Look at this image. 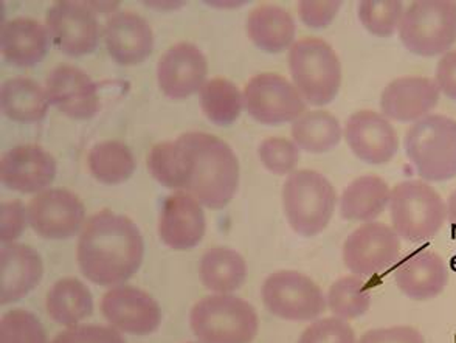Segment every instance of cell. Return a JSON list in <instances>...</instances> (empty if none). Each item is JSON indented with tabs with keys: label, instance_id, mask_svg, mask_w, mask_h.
Returning <instances> with one entry per match:
<instances>
[{
	"label": "cell",
	"instance_id": "25",
	"mask_svg": "<svg viewBox=\"0 0 456 343\" xmlns=\"http://www.w3.org/2000/svg\"><path fill=\"white\" fill-rule=\"evenodd\" d=\"M390 196L391 188L380 176H361L345 188L340 216L351 223H374L388 208Z\"/></svg>",
	"mask_w": 456,
	"mask_h": 343
},
{
	"label": "cell",
	"instance_id": "17",
	"mask_svg": "<svg viewBox=\"0 0 456 343\" xmlns=\"http://www.w3.org/2000/svg\"><path fill=\"white\" fill-rule=\"evenodd\" d=\"M208 62L205 54L190 43L175 44L162 54L157 64L159 86L167 97H191L207 83Z\"/></svg>",
	"mask_w": 456,
	"mask_h": 343
},
{
	"label": "cell",
	"instance_id": "44",
	"mask_svg": "<svg viewBox=\"0 0 456 343\" xmlns=\"http://www.w3.org/2000/svg\"><path fill=\"white\" fill-rule=\"evenodd\" d=\"M188 343H194V342H188Z\"/></svg>",
	"mask_w": 456,
	"mask_h": 343
},
{
	"label": "cell",
	"instance_id": "24",
	"mask_svg": "<svg viewBox=\"0 0 456 343\" xmlns=\"http://www.w3.org/2000/svg\"><path fill=\"white\" fill-rule=\"evenodd\" d=\"M50 31L35 19H12L2 27V53L16 67H33L50 49Z\"/></svg>",
	"mask_w": 456,
	"mask_h": 343
},
{
	"label": "cell",
	"instance_id": "30",
	"mask_svg": "<svg viewBox=\"0 0 456 343\" xmlns=\"http://www.w3.org/2000/svg\"><path fill=\"white\" fill-rule=\"evenodd\" d=\"M295 145L311 154H323L336 148L342 140L340 123L328 110H309L292 123Z\"/></svg>",
	"mask_w": 456,
	"mask_h": 343
},
{
	"label": "cell",
	"instance_id": "31",
	"mask_svg": "<svg viewBox=\"0 0 456 343\" xmlns=\"http://www.w3.org/2000/svg\"><path fill=\"white\" fill-rule=\"evenodd\" d=\"M87 165L96 181L106 185L126 182L135 171L133 151L117 140L96 143L89 152Z\"/></svg>",
	"mask_w": 456,
	"mask_h": 343
},
{
	"label": "cell",
	"instance_id": "18",
	"mask_svg": "<svg viewBox=\"0 0 456 343\" xmlns=\"http://www.w3.org/2000/svg\"><path fill=\"white\" fill-rule=\"evenodd\" d=\"M45 91L50 102L75 120H89L102 108L95 83L78 67H54L48 73Z\"/></svg>",
	"mask_w": 456,
	"mask_h": 343
},
{
	"label": "cell",
	"instance_id": "32",
	"mask_svg": "<svg viewBox=\"0 0 456 343\" xmlns=\"http://www.w3.org/2000/svg\"><path fill=\"white\" fill-rule=\"evenodd\" d=\"M199 102L208 120L219 127H225L238 120L244 108V95L232 81L213 78L202 86Z\"/></svg>",
	"mask_w": 456,
	"mask_h": 343
},
{
	"label": "cell",
	"instance_id": "16",
	"mask_svg": "<svg viewBox=\"0 0 456 343\" xmlns=\"http://www.w3.org/2000/svg\"><path fill=\"white\" fill-rule=\"evenodd\" d=\"M441 92L435 79L427 77H401L385 86L380 95V110L390 121L416 123L433 114Z\"/></svg>",
	"mask_w": 456,
	"mask_h": 343
},
{
	"label": "cell",
	"instance_id": "12",
	"mask_svg": "<svg viewBox=\"0 0 456 343\" xmlns=\"http://www.w3.org/2000/svg\"><path fill=\"white\" fill-rule=\"evenodd\" d=\"M85 216V205L66 188L44 190L27 207L31 229L45 240L72 238L81 229Z\"/></svg>",
	"mask_w": 456,
	"mask_h": 343
},
{
	"label": "cell",
	"instance_id": "36",
	"mask_svg": "<svg viewBox=\"0 0 456 343\" xmlns=\"http://www.w3.org/2000/svg\"><path fill=\"white\" fill-rule=\"evenodd\" d=\"M259 157L265 168L273 175H292L300 160V151L290 140L271 137L259 146Z\"/></svg>",
	"mask_w": 456,
	"mask_h": 343
},
{
	"label": "cell",
	"instance_id": "28",
	"mask_svg": "<svg viewBox=\"0 0 456 343\" xmlns=\"http://www.w3.org/2000/svg\"><path fill=\"white\" fill-rule=\"evenodd\" d=\"M50 319L64 326H75L94 313V297L78 278H62L48 290L45 300Z\"/></svg>",
	"mask_w": 456,
	"mask_h": 343
},
{
	"label": "cell",
	"instance_id": "20",
	"mask_svg": "<svg viewBox=\"0 0 456 343\" xmlns=\"http://www.w3.org/2000/svg\"><path fill=\"white\" fill-rule=\"evenodd\" d=\"M451 280L449 265L432 249H420L397 265V290L414 301H428L444 292Z\"/></svg>",
	"mask_w": 456,
	"mask_h": 343
},
{
	"label": "cell",
	"instance_id": "22",
	"mask_svg": "<svg viewBox=\"0 0 456 343\" xmlns=\"http://www.w3.org/2000/svg\"><path fill=\"white\" fill-rule=\"evenodd\" d=\"M102 35L109 54L120 66L143 62L154 47L150 24L135 12L114 14L104 25Z\"/></svg>",
	"mask_w": 456,
	"mask_h": 343
},
{
	"label": "cell",
	"instance_id": "29",
	"mask_svg": "<svg viewBox=\"0 0 456 343\" xmlns=\"http://www.w3.org/2000/svg\"><path fill=\"white\" fill-rule=\"evenodd\" d=\"M47 91L37 85L35 79H8L2 86V110L10 120L19 123H35L43 120L47 115Z\"/></svg>",
	"mask_w": 456,
	"mask_h": 343
},
{
	"label": "cell",
	"instance_id": "11",
	"mask_svg": "<svg viewBox=\"0 0 456 343\" xmlns=\"http://www.w3.org/2000/svg\"><path fill=\"white\" fill-rule=\"evenodd\" d=\"M248 114L263 125L294 123L306 114V102L292 83L278 73H259L244 92Z\"/></svg>",
	"mask_w": 456,
	"mask_h": 343
},
{
	"label": "cell",
	"instance_id": "43",
	"mask_svg": "<svg viewBox=\"0 0 456 343\" xmlns=\"http://www.w3.org/2000/svg\"><path fill=\"white\" fill-rule=\"evenodd\" d=\"M447 213H449V223L456 230V190H453L447 199Z\"/></svg>",
	"mask_w": 456,
	"mask_h": 343
},
{
	"label": "cell",
	"instance_id": "35",
	"mask_svg": "<svg viewBox=\"0 0 456 343\" xmlns=\"http://www.w3.org/2000/svg\"><path fill=\"white\" fill-rule=\"evenodd\" d=\"M0 343H48L43 323L37 315L12 309L0 322Z\"/></svg>",
	"mask_w": 456,
	"mask_h": 343
},
{
	"label": "cell",
	"instance_id": "19",
	"mask_svg": "<svg viewBox=\"0 0 456 343\" xmlns=\"http://www.w3.org/2000/svg\"><path fill=\"white\" fill-rule=\"evenodd\" d=\"M56 160L39 145H19L0 160V177L6 188L19 193L43 192L54 181Z\"/></svg>",
	"mask_w": 456,
	"mask_h": 343
},
{
	"label": "cell",
	"instance_id": "13",
	"mask_svg": "<svg viewBox=\"0 0 456 343\" xmlns=\"http://www.w3.org/2000/svg\"><path fill=\"white\" fill-rule=\"evenodd\" d=\"M47 29L56 47L72 58L92 53L100 41L95 12L83 2L53 4L47 14Z\"/></svg>",
	"mask_w": 456,
	"mask_h": 343
},
{
	"label": "cell",
	"instance_id": "14",
	"mask_svg": "<svg viewBox=\"0 0 456 343\" xmlns=\"http://www.w3.org/2000/svg\"><path fill=\"white\" fill-rule=\"evenodd\" d=\"M345 139L353 154L370 165L390 163L401 145L391 121L371 109H362L349 117Z\"/></svg>",
	"mask_w": 456,
	"mask_h": 343
},
{
	"label": "cell",
	"instance_id": "2",
	"mask_svg": "<svg viewBox=\"0 0 456 343\" xmlns=\"http://www.w3.org/2000/svg\"><path fill=\"white\" fill-rule=\"evenodd\" d=\"M143 257V236L129 217L98 211L81 230L77 247L79 269L95 284L125 283L137 274Z\"/></svg>",
	"mask_w": 456,
	"mask_h": 343
},
{
	"label": "cell",
	"instance_id": "39",
	"mask_svg": "<svg viewBox=\"0 0 456 343\" xmlns=\"http://www.w3.org/2000/svg\"><path fill=\"white\" fill-rule=\"evenodd\" d=\"M340 6V0H301L298 4V16L303 24L311 29H324L336 19Z\"/></svg>",
	"mask_w": 456,
	"mask_h": 343
},
{
	"label": "cell",
	"instance_id": "38",
	"mask_svg": "<svg viewBox=\"0 0 456 343\" xmlns=\"http://www.w3.org/2000/svg\"><path fill=\"white\" fill-rule=\"evenodd\" d=\"M52 343H126L121 332L102 325H75L60 332Z\"/></svg>",
	"mask_w": 456,
	"mask_h": 343
},
{
	"label": "cell",
	"instance_id": "4",
	"mask_svg": "<svg viewBox=\"0 0 456 343\" xmlns=\"http://www.w3.org/2000/svg\"><path fill=\"white\" fill-rule=\"evenodd\" d=\"M388 211L393 230L410 242L430 241L449 221L447 202L420 179L399 182L391 188Z\"/></svg>",
	"mask_w": 456,
	"mask_h": 343
},
{
	"label": "cell",
	"instance_id": "27",
	"mask_svg": "<svg viewBox=\"0 0 456 343\" xmlns=\"http://www.w3.org/2000/svg\"><path fill=\"white\" fill-rule=\"evenodd\" d=\"M199 277L207 290L217 294H230L240 290L246 282V259L233 249L215 247L204 253Z\"/></svg>",
	"mask_w": 456,
	"mask_h": 343
},
{
	"label": "cell",
	"instance_id": "40",
	"mask_svg": "<svg viewBox=\"0 0 456 343\" xmlns=\"http://www.w3.org/2000/svg\"><path fill=\"white\" fill-rule=\"evenodd\" d=\"M24 205L20 200H12L2 204V227H0V240L4 244H12L14 240L24 233L27 224Z\"/></svg>",
	"mask_w": 456,
	"mask_h": 343
},
{
	"label": "cell",
	"instance_id": "23",
	"mask_svg": "<svg viewBox=\"0 0 456 343\" xmlns=\"http://www.w3.org/2000/svg\"><path fill=\"white\" fill-rule=\"evenodd\" d=\"M2 278L0 301L2 305L14 303L37 288L44 274L39 253L25 244H5L0 253Z\"/></svg>",
	"mask_w": 456,
	"mask_h": 343
},
{
	"label": "cell",
	"instance_id": "34",
	"mask_svg": "<svg viewBox=\"0 0 456 343\" xmlns=\"http://www.w3.org/2000/svg\"><path fill=\"white\" fill-rule=\"evenodd\" d=\"M403 12L401 0H362L359 4L362 25L376 37H391L397 33Z\"/></svg>",
	"mask_w": 456,
	"mask_h": 343
},
{
	"label": "cell",
	"instance_id": "3",
	"mask_svg": "<svg viewBox=\"0 0 456 343\" xmlns=\"http://www.w3.org/2000/svg\"><path fill=\"white\" fill-rule=\"evenodd\" d=\"M403 150L420 181L439 184L455 179V118L432 114L416 121L405 133Z\"/></svg>",
	"mask_w": 456,
	"mask_h": 343
},
{
	"label": "cell",
	"instance_id": "33",
	"mask_svg": "<svg viewBox=\"0 0 456 343\" xmlns=\"http://www.w3.org/2000/svg\"><path fill=\"white\" fill-rule=\"evenodd\" d=\"M326 303L334 317L355 320L368 313L371 307V292L366 288L363 278L346 275L332 283L326 297Z\"/></svg>",
	"mask_w": 456,
	"mask_h": 343
},
{
	"label": "cell",
	"instance_id": "5",
	"mask_svg": "<svg viewBox=\"0 0 456 343\" xmlns=\"http://www.w3.org/2000/svg\"><path fill=\"white\" fill-rule=\"evenodd\" d=\"M292 81L307 104L317 108L334 102L342 86V62L336 50L320 37H303L289 49Z\"/></svg>",
	"mask_w": 456,
	"mask_h": 343
},
{
	"label": "cell",
	"instance_id": "1",
	"mask_svg": "<svg viewBox=\"0 0 456 343\" xmlns=\"http://www.w3.org/2000/svg\"><path fill=\"white\" fill-rule=\"evenodd\" d=\"M151 175L163 187L191 194L199 204L219 210L234 198L240 163L233 150L211 134H182L151 150Z\"/></svg>",
	"mask_w": 456,
	"mask_h": 343
},
{
	"label": "cell",
	"instance_id": "41",
	"mask_svg": "<svg viewBox=\"0 0 456 343\" xmlns=\"http://www.w3.org/2000/svg\"><path fill=\"white\" fill-rule=\"evenodd\" d=\"M357 343H426V340L413 326L397 325L370 330Z\"/></svg>",
	"mask_w": 456,
	"mask_h": 343
},
{
	"label": "cell",
	"instance_id": "8",
	"mask_svg": "<svg viewBox=\"0 0 456 343\" xmlns=\"http://www.w3.org/2000/svg\"><path fill=\"white\" fill-rule=\"evenodd\" d=\"M194 336L202 343H252L259 330L258 314L233 295H210L194 305L190 315Z\"/></svg>",
	"mask_w": 456,
	"mask_h": 343
},
{
	"label": "cell",
	"instance_id": "15",
	"mask_svg": "<svg viewBox=\"0 0 456 343\" xmlns=\"http://www.w3.org/2000/svg\"><path fill=\"white\" fill-rule=\"evenodd\" d=\"M102 313L110 325L134 336H148L162 323V309L152 297L134 286H118L102 295Z\"/></svg>",
	"mask_w": 456,
	"mask_h": 343
},
{
	"label": "cell",
	"instance_id": "37",
	"mask_svg": "<svg viewBox=\"0 0 456 343\" xmlns=\"http://www.w3.org/2000/svg\"><path fill=\"white\" fill-rule=\"evenodd\" d=\"M298 343H357L354 330L346 320L328 317L315 320L303 331Z\"/></svg>",
	"mask_w": 456,
	"mask_h": 343
},
{
	"label": "cell",
	"instance_id": "21",
	"mask_svg": "<svg viewBox=\"0 0 456 343\" xmlns=\"http://www.w3.org/2000/svg\"><path fill=\"white\" fill-rule=\"evenodd\" d=\"M207 230L202 207L191 194L177 192L162 207L159 233L175 250H186L202 241Z\"/></svg>",
	"mask_w": 456,
	"mask_h": 343
},
{
	"label": "cell",
	"instance_id": "26",
	"mask_svg": "<svg viewBox=\"0 0 456 343\" xmlns=\"http://www.w3.org/2000/svg\"><path fill=\"white\" fill-rule=\"evenodd\" d=\"M247 33L259 49L267 53H281L294 45L297 25L284 8L265 4L248 14Z\"/></svg>",
	"mask_w": 456,
	"mask_h": 343
},
{
	"label": "cell",
	"instance_id": "9",
	"mask_svg": "<svg viewBox=\"0 0 456 343\" xmlns=\"http://www.w3.org/2000/svg\"><path fill=\"white\" fill-rule=\"evenodd\" d=\"M265 307L273 315L289 322L319 319L328 303L323 290L300 272L280 271L265 278L261 288Z\"/></svg>",
	"mask_w": 456,
	"mask_h": 343
},
{
	"label": "cell",
	"instance_id": "7",
	"mask_svg": "<svg viewBox=\"0 0 456 343\" xmlns=\"http://www.w3.org/2000/svg\"><path fill=\"white\" fill-rule=\"evenodd\" d=\"M397 35L403 47L420 58L451 52L456 44L455 0H416L410 4Z\"/></svg>",
	"mask_w": 456,
	"mask_h": 343
},
{
	"label": "cell",
	"instance_id": "42",
	"mask_svg": "<svg viewBox=\"0 0 456 343\" xmlns=\"http://www.w3.org/2000/svg\"><path fill=\"white\" fill-rule=\"evenodd\" d=\"M435 85L439 92L456 102V50L443 54L435 70Z\"/></svg>",
	"mask_w": 456,
	"mask_h": 343
},
{
	"label": "cell",
	"instance_id": "10",
	"mask_svg": "<svg viewBox=\"0 0 456 343\" xmlns=\"http://www.w3.org/2000/svg\"><path fill=\"white\" fill-rule=\"evenodd\" d=\"M401 255V238L391 225L366 223L343 244V263L357 277H374L390 269Z\"/></svg>",
	"mask_w": 456,
	"mask_h": 343
},
{
	"label": "cell",
	"instance_id": "6",
	"mask_svg": "<svg viewBox=\"0 0 456 343\" xmlns=\"http://www.w3.org/2000/svg\"><path fill=\"white\" fill-rule=\"evenodd\" d=\"M336 204V188L317 171L297 169L284 182V213L297 235H320L330 225Z\"/></svg>",
	"mask_w": 456,
	"mask_h": 343
}]
</instances>
